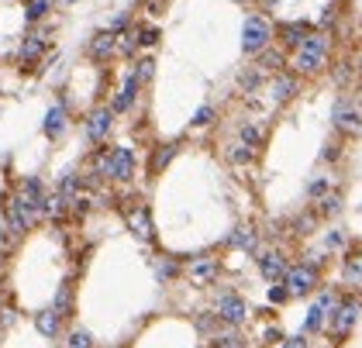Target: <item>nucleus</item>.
<instances>
[{"label":"nucleus","mask_w":362,"mask_h":348,"mask_svg":"<svg viewBox=\"0 0 362 348\" xmlns=\"http://www.w3.org/2000/svg\"><path fill=\"white\" fill-rule=\"evenodd\" d=\"M97 176H104V180H114V183H128V180H135V149H128V145H114V149H100L97 152Z\"/></svg>","instance_id":"1"},{"label":"nucleus","mask_w":362,"mask_h":348,"mask_svg":"<svg viewBox=\"0 0 362 348\" xmlns=\"http://www.w3.org/2000/svg\"><path fill=\"white\" fill-rule=\"evenodd\" d=\"M42 128H45V134H49V138H59V134L66 132V108H62V104H56V108L45 114V124H42Z\"/></svg>","instance_id":"20"},{"label":"nucleus","mask_w":362,"mask_h":348,"mask_svg":"<svg viewBox=\"0 0 362 348\" xmlns=\"http://www.w3.org/2000/svg\"><path fill=\"white\" fill-rule=\"evenodd\" d=\"M317 211L325 217L338 214V211H341V193H325V197H317Z\"/></svg>","instance_id":"26"},{"label":"nucleus","mask_w":362,"mask_h":348,"mask_svg":"<svg viewBox=\"0 0 362 348\" xmlns=\"http://www.w3.org/2000/svg\"><path fill=\"white\" fill-rule=\"evenodd\" d=\"M259 69H273V73H279V69H283V55L262 49V52H259Z\"/></svg>","instance_id":"29"},{"label":"nucleus","mask_w":362,"mask_h":348,"mask_svg":"<svg viewBox=\"0 0 362 348\" xmlns=\"http://www.w3.org/2000/svg\"><path fill=\"white\" fill-rule=\"evenodd\" d=\"M314 283H317V269L310 266V262H300V266L286 269V276H283V286H286V294L290 296H304L314 290Z\"/></svg>","instance_id":"6"},{"label":"nucleus","mask_w":362,"mask_h":348,"mask_svg":"<svg viewBox=\"0 0 362 348\" xmlns=\"http://www.w3.org/2000/svg\"><path fill=\"white\" fill-rule=\"evenodd\" d=\"M173 156H176V145H163V149L156 152V159H152V169H156V173H163L169 162H173Z\"/></svg>","instance_id":"30"},{"label":"nucleus","mask_w":362,"mask_h":348,"mask_svg":"<svg viewBox=\"0 0 362 348\" xmlns=\"http://www.w3.org/2000/svg\"><path fill=\"white\" fill-rule=\"evenodd\" d=\"M128 231L135 235L139 241H152L156 238V224H152V214H148V207H132L128 211Z\"/></svg>","instance_id":"11"},{"label":"nucleus","mask_w":362,"mask_h":348,"mask_svg":"<svg viewBox=\"0 0 362 348\" xmlns=\"http://www.w3.org/2000/svg\"><path fill=\"white\" fill-rule=\"evenodd\" d=\"M341 245V235H328V248H338Z\"/></svg>","instance_id":"42"},{"label":"nucleus","mask_w":362,"mask_h":348,"mask_svg":"<svg viewBox=\"0 0 362 348\" xmlns=\"http://www.w3.org/2000/svg\"><path fill=\"white\" fill-rule=\"evenodd\" d=\"M49 11H52V0H28V4H25V18H28V25L42 21Z\"/></svg>","instance_id":"22"},{"label":"nucleus","mask_w":362,"mask_h":348,"mask_svg":"<svg viewBox=\"0 0 362 348\" xmlns=\"http://www.w3.org/2000/svg\"><path fill=\"white\" fill-rule=\"evenodd\" d=\"M66 348H93V335H90V331H83V327H76V331H69Z\"/></svg>","instance_id":"27"},{"label":"nucleus","mask_w":362,"mask_h":348,"mask_svg":"<svg viewBox=\"0 0 362 348\" xmlns=\"http://www.w3.org/2000/svg\"><path fill=\"white\" fill-rule=\"evenodd\" d=\"M45 52V35H28L25 42H21V62H38Z\"/></svg>","instance_id":"18"},{"label":"nucleus","mask_w":362,"mask_h":348,"mask_svg":"<svg viewBox=\"0 0 362 348\" xmlns=\"http://www.w3.org/2000/svg\"><path fill=\"white\" fill-rule=\"evenodd\" d=\"M325 327V311L314 303L310 311H307V321H304V331H321Z\"/></svg>","instance_id":"32"},{"label":"nucleus","mask_w":362,"mask_h":348,"mask_svg":"<svg viewBox=\"0 0 362 348\" xmlns=\"http://www.w3.org/2000/svg\"><path fill=\"white\" fill-rule=\"evenodd\" d=\"M132 76H135L139 83H148L152 76H156V62H152V59H139V62H135V73H132Z\"/></svg>","instance_id":"28"},{"label":"nucleus","mask_w":362,"mask_h":348,"mask_svg":"<svg viewBox=\"0 0 362 348\" xmlns=\"http://www.w3.org/2000/svg\"><path fill=\"white\" fill-rule=\"evenodd\" d=\"M283 348H307V338H304V335H297V338H290Z\"/></svg>","instance_id":"40"},{"label":"nucleus","mask_w":362,"mask_h":348,"mask_svg":"<svg viewBox=\"0 0 362 348\" xmlns=\"http://www.w3.org/2000/svg\"><path fill=\"white\" fill-rule=\"evenodd\" d=\"M293 93H297V80H293V76H283V73H279V76L269 80V97H273V104H286Z\"/></svg>","instance_id":"15"},{"label":"nucleus","mask_w":362,"mask_h":348,"mask_svg":"<svg viewBox=\"0 0 362 348\" xmlns=\"http://www.w3.org/2000/svg\"><path fill=\"white\" fill-rule=\"evenodd\" d=\"M0 324H14V311H4V314H0Z\"/></svg>","instance_id":"41"},{"label":"nucleus","mask_w":362,"mask_h":348,"mask_svg":"<svg viewBox=\"0 0 362 348\" xmlns=\"http://www.w3.org/2000/svg\"><path fill=\"white\" fill-rule=\"evenodd\" d=\"M332 124L341 134H359L362 132V104H356V97H338L332 110Z\"/></svg>","instance_id":"4"},{"label":"nucleus","mask_w":362,"mask_h":348,"mask_svg":"<svg viewBox=\"0 0 362 348\" xmlns=\"http://www.w3.org/2000/svg\"><path fill=\"white\" fill-rule=\"evenodd\" d=\"M159 42V31L156 28H145V31H139V45H156Z\"/></svg>","instance_id":"38"},{"label":"nucleus","mask_w":362,"mask_h":348,"mask_svg":"<svg viewBox=\"0 0 362 348\" xmlns=\"http://www.w3.org/2000/svg\"><path fill=\"white\" fill-rule=\"evenodd\" d=\"M139 90H141V83L128 73V76H124V86H121V93L114 97V104H111L114 114H124V110L132 108V104H135V97H139Z\"/></svg>","instance_id":"14"},{"label":"nucleus","mask_w":362,"mask_h":348,"mask_svg":"<svg viewBox=\"0 0 362 348\" xmlns=\"http://www.w3.org/2000/svg\"><path fill=\"white\" fill-rule=\"evenodd\" d=\"M139 49V31L132 28V31H117V52L121 55H132Z\"/></svg>","instance_id":"25"},{"label":"nucleus","mask_w":362,"mask_h":348,"mask_svg":"<svg viewBox=\"0 0 362 348\" xmlns=\"http://www.w3.org/2000/svg\"><path fill=\"white\" fill-rule=\"evenodd\" d=\"M252 156H255V152H252L249 145H231V149H228V159L235 162V166H245V162H252Z\"/></svg>","instance_id":"33"},{"label":"nucleus","mask_w":362,"mask_h":348,"mask_svg":"<svg viewBox=\"0 0 362 348\" xmlns=\"http://www.w3.org/2000/svg\"><path fill=\"white\" fill-rule=\"evenodd\" d=\"M290 300V294H286V286H279V283H273L269 286V303H286Z\"/></svg>","instance_id":"37"},{"label":"nucleus","mask_w":362,"mask_h":348,"mask_svg":"<svg viewBox=\"0 0 362 348\" xmlns=\"http://www.w3.org/2000/svg\"><path fill=\"white\" fill-rule=\"evenodd\" d=\"M35 327H38L42 338H59V331H62V314H59L56 307L38 311V314H35Z\"/></svg>","instance_id":"12"},{"label":"nucleus","mask_w":362,"mask_h":348,"mask_svg":"<svg viewBox=\"0 0 362 348\" xmlns=\"http://www.w3.org/2000/svg\"><path fill=\"white\" fill-rule=\"evenodd\" d=\"M69 4H76V0H69Z\"/></svg>","instance_id":"44"},{"label":"nucleus","mask_w":362,"mask_h":348,"mask_svg":"<svg viewBox=\"0 0 362 348\" xmlns=\"http://www.w3.org/2000/svg\"><path fill=\"white\" fill-rule=\"evenodd\" d=\"M328 49H332V38L321 35V31H310L304 42L297 45V55H293V69L304 73V76H314L328 66Z\"/></svg>","instance_id":"2"},{"label":"nucleus","mask_w":362,"mask_h":348,"mask_svg":"<svg viewBox=\"0 0 362 348\" xmlns=\"http://www.w3.org/2000/svg\"><path fill=\"white\" fill-rule=\"evenodd\" d=\"M111 128H114V110L111 108H93L90 114H86L83 132H86V138H90L93 145H104V141H107V134H111Z\"/></svg>","instance_id":"7"},{"label":"nucleus","mask_w":362,"mask_h":348,"mask_svg":"<svg viewBox=\"0 0 362 348\" xmlns=\"http://www.w3.org/2000/svg\"><path fill=\"white\" fill-rule=\"evenodd\" d=\"M259 272L269 279V283H279L286 276V262H283V252H266L259 259Z\"/></svg>","instance_id":"13"},{"label":"nucleus","mask_w":362,"mask_h":348,"mask_svg":"<svg viewBox=\"0 0 362 348\" xmlns=\"http://www.w3.org/2000/svg\"><path fill=\"white\" fill-rule=\"evenodd\" d=\"M218 272H221V262L214 255H197V259H190V266H187V276H190V283H197V286L214 283Z\"/></svg>","instance_id":"9"},{"label":"nucleus","mask_w":362,"mask_h":348,"mask_svg":"<svg viewBox=\"0 0 362 348\" xmlns=\"http://www.w3.org/2000/svg\"><path fill=\"white\" fill-rule=\"evenodd\" d=\"M214 324H221V321H218L214 314H204V318L197 321V327H200V331H214Z\"/></svg>","instance_id":"39"},{"label":"nucleus","mask_w":362,"mask_h":348,"mask_svg":"<svg viewBox=\"0 0 362 348\" xmlns=\"http://www.w3.org/2000/svg\"><path fill=\"white\" fill-rule=\"evenodd\" d=\"M345 283L349 286H362V252L352 255V259H345Z\"/></svg>","instance_id":"24"},{"label":"nucleus","mask_w":362,"mask_h":348,"mask_svg":"<svg viewBox=\"0 0 362 348\" xmlns=\"http://www.w3.org/2000/svg\"><path fill=\"white\" fill-rule=\"evenodd\" d=\"M211 348H245V342L238 338L235 327H228V331H214L211 335Z\"/></svg>","instance_id":"21"},{"label":"nucleus","mask_w":362,"mask_h":348,"mask_svg":"<svg viewBox=\"0 0 362 348\" xmlns=\"http://www.w3.org/2000/svg\"><path fill=\"white\" fill-rule=\"evenodd\" d=\"M156 272H159L163 279H173V276H180V266H176L173 259H159V262H156Z\"/></svg>","instance_id":"35"},{"label":"nucleus","mask_w":362,"mask_h":348,"mask_svg":"<svg viewBox=\"0 0 362 348\" xmlns=\"http://www.w3.org/2000/svg\"><path fill=\"white\" fill-rule=\"evenodd\" d=\"M359 314H362L359 300H345V303H338V307H334V314H332V331L338 335V338H345V335L356 327Z\"/></svg>","instance_id":"8"},{"label":"nucleus","mask_w":362,"mask_h":348,"mask_svg":"<svg viewBox=\"0 0 362 348\" xmlns=\"http://www.w3.org/2000/svg\"><path fill=\"white\" fill-rule=\"evenodd\" d=\"M214 117H218V110L211 108V104H204V108L194 114V121H190V124H194V128H207V124H214Z\"/></svg>","instance_id":"31"},{"label":"nucleus","mask_w":362,"mask_h":348,"mask_svg":"<svg viewBox=\"0 0 362 348\" xmlns=\"http://www.w3.org/2000/svg\"><path fill=\"white\" fill-rule=\"evenodd\" d=\"M66 211H69V200H66L59 190H52V193H45V197H42V217H52V221H59Z\"/></svg>","instance_id":"16"},{"label":"nucleus","mask_w":362,"mask_h":348,"mask_svg":"<svg viewBox=\"0 0 362 348\" xmlns=\"http://www.w3.org/2000/svg\"><path fill=\"white\" fill-rule=\"evenodd\" d=\"M214 318L221 324H228V327H238V324L249 321V303H245L238 294L224 290V294L218 296V303H214Z\"/></svg>","instance_id":"5"},{"label":"nucleus","mask_w":362,"mask_h":348,"mask_svg":"<svg viewBox=\"0 0 362 348\" xmlns=\"http://www.w3.org/2000/svg\"><path fill=\"white\" fill-rule=\"evenodd\" d=\"M359 76H362V55H359Z\"/></svg>","instance_id":"43"},{"label":"nucleus","mask_w":362,"mask_h":348,"mask_svg":"<svg viewBox=\"0 0 362 348\" xmlns=\"http://www.w3.org/2000/svg\"><path fill=\"white\" fill-rule=\"evenodd\" d=\"M307 35H310V28H307L304 21H290V25L279 28V38H283V45H286V49H297Z\"/></svg>","instance_id":"17"},{"label":"nucleus","mask_w":362,"mask_h":348,"mask_svg":"<svg viewBox=\"0 0 362 348\" xmlns=\"http://www.w3.org/2000/svg\"><path fill=\"white\" fill-rule=\"evenodd\" d=\"M86 52H90L93 62H111L114 55H117V35H114L111 28H107V31H97V35L90 38V49H86Z\"/></svg>","instance_id":"10"},{"label":"nucleus","mask_w":362,"mask_h":348,"mask_svg":"<svg viewBox=\"0 0 362 348\" xmlns=\"http://www.w3.org/2000/svg\"><path fill=\"white\" fill-rule=\"evenodd\" d=\"M238 138H242V145L259 149V145H262V128H259V124H252V121H245V124L238 128Z\"/></svg>","instance_id":"23"},{"label":"nucleus","mask_w":362,"mask_h":348,"mask_svg":"<svg viewBox=\"0 0 362 348\" xmlns=\"http://www.w3.org/2000/svg\"><path fill=\"white\" fill-rule=\"evenodd\" d=\"M328 193V176H317V180H310V187H307V197H325Z\"/></svg>","instance_id":"36"},{"label":"nucleus","mask_w":362,"mask_h":348,"mask_svg":"<svg viewBox=\"0 0 362 348\" xmlns=\"http://www.w3.org/2000/svg\"><path fill=\"white\" fill-rule=\"evenodd\" d=\"M228 245H231V248H238V252H255L259 238H255V231H252L249 224H245V228H235V231H231Z\"/></svg>","instance_id":"19"},{"label":"nucleus","mask_w":362,"mask_h":348,"mask_svg":"<svg viewBox=\"0 0 362 348\" xmlns=\"http://www.w3.org/2000/svg\"><path fill=\"white\" fill-rule=\"evenodd\" d=\"M269 42H273V25L262 14H249L245 25H242V49H245V55H259L262 49H269Z\"/></svg>","instance_id":"3"},{"label":"nucleus","mask_w":362,"mask_h":348,"mask_svg":"<svg viewBox=\"0 0 362 348\" xmlns=\"http://www.w3.org/2000/svg\"><path fill=\"white\" fill-rule=\"evenodd\" d=\"M52 307H56L59 314L66 318V314H69V307H73V290H69V286H62V290H59V296H56V303H52Z\"/></svg>","instance_id":"34"}]
</instances>
